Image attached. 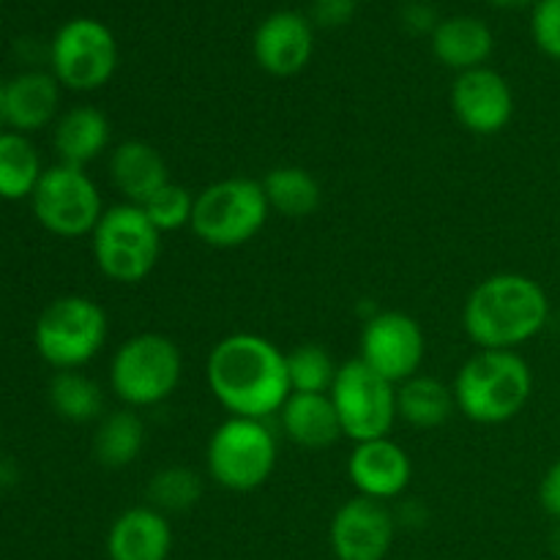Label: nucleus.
Masks as SVG:
<instances>
[{
	"label": "nucleus",
	"mask_w": 560,
	"mask_h": 560,
	"mask_svg": "<svg viewBox=\"0 0 560 560\" xmlns=\"http://www.w3.org/2000/svg\"><path fill=\"white\" fill-rule=\"evenodd\" d=\"M495 38L487 22L476 16H448L438 22L432 31V52L443 66L454 69L457 74L470 69H481L492 55Z\"/></svg>",
	"instance_id": "4be33fe9"
},
{
	"label": "nucleus",
	"mask_w": 560,
	"mask_h": 560,
	"mask_svg": "<svg viewBox=\"0 0 560 560\" xmlns=\"http://www.w3.org/2000/svg\"><path fill=\"white\" fill-rule=\"evenodd\" d=\"M49 405L63 421L91 424L102 421L104 392L93 377L82 375L80 370H63L55 372L49 381Z\"/></svg>",
	"instance_id": "bb28decb"
},
{
	"label": "nucleus",
	"mask_w": 560,
	"mask_h": 560,
	"mask_svg": "<svg viewBox=\"0 0 560 560\" xmlns=\"http://www.w3.org/2000/svg\"><path fill=\"white\" fill-rule=\"evenodd\" d=\"M487 3L498 5V9H525V5H536L539 0H487Z\"/></svg>",
	"instance_id": "f704fd0d"
},
{
	"label": "nucleus",
	"mask_w": 560,
	"mask_h": 560,
	"mask_svg": "<svg viewBox=\"0 0 560 560\" xmlns=\"http://www.w3.org/2000/svg\"><path fill=\"white\" fill-rule=\"evenodd\" d=\"M402 20H405V25L410 27V31H416V33H430V36H432V31H435V27H438V14H435V9H432V5H427V3H410V5H405Z\"/></svg>",
	"instance_id": "72a5a7b5"
},
{
	"label": "nucleus",
	"mask_w": 560,
	"mask_h": 560,
	"mask_svg": "<svg viewBox=\"0 0 560 560\" xmlns=\"http://www.w3.org/2000/svg\"><path fill=\"white\" fill-rule=\"evenodd\" d=\"M348 476L359 495L386 503L408 490L413 479V463L392 438H377V441L355 443L348 459Z\"/></svg>",
	"instance_id": "dca6fc26"
},
{
	"label": "nucleus",
	"mask_w": 560,
	"mask_h": 560,
	"mask_svg": "<svg viewBox=\"0 0 560 560\" xmlns=\"http://www.w3.org/2000/svg\"><path fill=\"white\" fill-rule=\"evenodd\" d=\"M397 517L383 501L353 498L337 509L328 528L331 550L337 560H383L392 552Z\"/></svg>",
	"instance_id": "ddd939ff"
},
{
	"label": "nucleus",
	"mask_w": 560,
	"mask_h": 560,
	"mask_svg": "<svg viewBox=\"0 0 560 560\" xmlns=\"http://www.w3.org/2000/svg\"><path fill=\"white\" fill-rule=\"evenodd\" d=\"M424 350L427 339L419 320L405 312H381V315L370 317L361 331L359 359L388 383L399 386L419 375Z\"/></svg>",
	"instance_id": "f8f14e48"
},
{
	"label": "nucleus",
	"mask_w": 560,
	"mask_h": 560,
	"mask_svg": "<svg viewBox=\"0 0 560 560\" xmlns=\"http://www.w3.org/2000/svg\"><path fill=\"white\" fill-rule=\"evenodd\" d=\"M550 317V301L536 279L492 273L470 290L463 326L479 350H514L530 342Z\"/></svg>",
	"instance_id": "f03ea898"
},
{
	"label": "nucleus",
	"mask_w": 560,
	"mask_h": 560,
	"mask_svg": "<svg viewBox=\"0 0 560 560\" xmlns=\"http://www.w3.org/2000/svg\"><path fill=\"white\" fill-rule=\"evenodd\" d=\"M109 118L98 107L91 104H80L66 113L58 115L52 124V148L58 153L60 164H71V167H82L96 162L109 145Z\"/></svg>",
	"instance_id": "aec40b11"
},
{
	"label": "nucleus",
	"mask_w": 560,
	"mask_h": 560,
	"mask_svg": "<svg viewBox=\"0 0 560 560\" xmlns=\"http://www.w3.org/2000/svg\"><path fill=\"white\" fill-rule=\"evenodd\" d=\"M262 189H266V200L271 211L282 213L288 219L312 217L323 202V189L315 175L304 167H295V164L273 167L262 178Z\"/></svg>",
	"instance_id": "a878e982"
},
{
	"label": "nucleus",
	"mask_w": 560,
	"mask_h": 560,
	"mask_svg": "<svg viewBox=\"0 0 560 560\" xmlns=\"http://www.w3.org/2000/svg\"><path fill=\"white\" fill-rule=\"evenodd\" d=\"M109 178L124 202L145 206L162 186L170 184V170L151 142L126 140L109 153Z\"/></svg>",
	"instance_id": "6ab92c4d"
},
{
	"label": "nucleus",
	"mask_w": 560,
	"mask_h": 560,
	"mask_svg": "<svg viewBox=\"0 0 560 560\" xmlns=\"http://www.w3.org/2000/svg\"><path fill=\"white\" fill-rule=\"evenodd\" d=\"M107 337V312L88 295H60L44 306L33 328L38 355L58 372L91 364L104 350Z\"/></svg>",
	"instance_id": "423d86ee"
},
{
	"label": "nucleus",
	"mask_w": 560,
	"mask_h": 560,
	"mask_svg": "<svg viewBox=\"0 0 560 560\" xmlns=\"http://www.w3.org/2000/svg\"><path fill=\"white\" fill-rule=\"evenodd\" d=\"M195 197L186 186L170 180L167 186L156 191L145 206H140L145 211V217L151 219L153 228L159 233H175L180 228H189L191 213H195Z\"/></svg>",
	"instance_id": "c756f323"
},
{
	"label": "nucleus",
	"mask_w": 560,
	"mask_h": 560,
	"mask_svg": "<svg viewBox=\"0 0 560 560\" xmlns=\"http://www.w3.org/2000/svg\"><path fill=\"white\" fill-rule=\"evenodd\" d=\"M145 448V424L131 408L102 416L93 435V457L104 468H129Z\"/></svg>",
	"instance_id": "393cba45"
},
{
	"label": "nucleus",
	"mask_w": 560,
	"mask_h": 560,
	"mask_svg": "<svg viewBox=\"0 0 560 560\" xmlns=\"http://www.w3.org/2000/svg\"><path fill=\"white\" fill-rule=\"evenodd\" d=\"M452 109L459 124L479 137H492L512 124L514 93L495 69H470L452 85Z\"/></svg>",
	"instance_id": "4468645a"
},
{
	"label": "nucleus",
	"mask_w": 560,
	"mask_h": 560,
	"mask_svg": "<svg viewBox=\"0 0 560 560\" xmlns=\"http://www.w3.org/2000/svg\"><path fill=\"white\" fill-rule=\"evenodd\" d=\"M206 381L213 399L241 419L279 413L288 402V353L260 334H230L219 339L206 361Z\"/></svg>",
	"instance_id": "f257e3e1"
},
{
	"label": "nucleus",
	"mask_w": 560,
	"mask_h": 560,
	"mask_svg": "<svg viewBox=\"0 0 560 560\" xmlns=\"http://www.w3.org/2000/svg\"><path fill=\"white\" fill-rule=\"evenodd\" d=\"M539 501L541 509L560 523V459L556 465H550V470H547L545 479H541Z\"/></svg>",
	"instance_id": "473e14b6"
},
{
	"label": "nucleus",
	"mask_w": 560,
	"mask_h": 560,
	"mask_svg": "<svg viewBox=\"0 0 560 560\" xmlns=\"http://www.w3.org/2000/svg\"><path fill=\"white\" fill-rule=\"evenodd\" d=\"M173 552V525L153 506L126 509L107 530L109 560H167Z\"/></svg>",
	"instance_id": "f3484780"
},
{
	"label": "nucleus",
	"mask_w": 560,
	"mask_h": 560,
	"mask_svg": "<svg viewBox=\"0 0 560 560\" xmlns=\"http://www.w3.org/2000/svg\"><path fill=\"white\" fill-rule=\"evenodd\" d=\"M331 402L339 413L345 438L353 443L388 438L397 416V386L361 359L339 364L337 381L331 386Z\"/></svg>",
	"instance_id": "9b49d317"
},
{
	"label": "nucleus",
	"mask_w": 560,
	"mask_h": 560,
	"mask_svg": "<svg viewBox=\"0 0 560 560\" xmlns=\"http://www.w3.org/2000/svg\"><path fill=\"white\" fill-rule=\"evenodd\" d=\"M257 66L273 77H293L306 69L315 52L312 22L299 11H277L266 16L252 38Z\"/></svg>",
	"instance_id": "2eb2a0df"
},
{
	"label": "nucleus",
	"mask_w": 560,
	"mask_h": 560,
	"mask_svg": "<svg viewBox=\"0 0 560 560\" xmlns=\"http://www.w3.org/2000/svg\"><path fill=\"white\" fill-rule=\"evenodd\" d=\"M202 498V479L191 468L170 465L162 468L148 485V506L162 514H180L197 506Z\"/></svg>",
	"instance_id": "cd10ccee"
},
{
	"label": "nucleus",
	"mask_w": 560,
	"mask_h": 560,
	"mask_svg": "<svg viewBox=\"0 0 560 560\" xmlns=\"http://www.w3.org/2000/svg\"><path fill=\"white\" fill-rule=\"evenodd\" d=\"M184 359L164 334H137L115 350L109 361V388L131 410L156 408L180 386Z\"/></svg>",
	"instance_id": "39448f33"
},
{
	"label": "nucleus",
	"mask_w": 560,
	"mask_h": 560,
	"mask_svg": "<svg viewBox=\"0 0 560 560\" xmlns=\"http://www.w3.org/2000/svg\"><path fill=\"white\" fill-rule=\"evenodd\" d=\"M31 206L36 222L58 238L91 235L102 213L107 211L96 180L82 167L60 162L44 170L31 197Z\"/></svg>",
	"instance_id": "1a4fd4ad"
},
{
	"label": "nucleus",
	"mask_w": 560,
	"mask_h": 560,
	"mask_svg": "<svg viewBox=\"0 0 560 560\" xmlns=\"http://www.w3.org/2000/svg\"><path fill=\"white\" fill-rule=\"evenodd\" d=\"M550 550H552V556L560 560V523L552 528V534H550Z\"/></svg>",
	"instance_id": "c9c22d12"
},
{
	"label": "nucleus",
	"mask_w": 560,
	"mask_h": 560,
	"mask_svg": "<svg viewBox=\"0 0 560 560\" xmlns=\"http://www.w3.org/2000/svg\"><path fill=\"white\" fill-rule=\"evenodd\" d=\"M457 410L476 424H506L517 419L534 394V375L514 350H479L454 377Z\"/></svg>",
	"instance_id": "7ed1b4c3"
},
{
	"label": "nucleus",
	"mask_w": 560,
	"mask_h": 560,
	"mask_svg": "<svg viewBox=\"0 0 560 560\" xmlns=\"http://www.w3.org/2000/svg\"><path fill=\"white\" fill-rule=\"evenodd\" d=\"M530 33L547 58L560 60V0H539L534 5Z\"/></svg>",
	"instance_id": "7c9ffc66"
},
{
	"label": "nucleus",
	"mask_w": 560,
	"mask_h": 560,
	"mask_svg": "<svg viewBox=\"0 0 560 560\" xmlns=\"http://www.w3.org/2000/svg\"><path fill=\"white\" fill-rule=\"evenodd\" d=\"M457 410L454 388L430 375H413L397 386V416L419 430H435L446 424Z\"/></svg>",
	"instance_id": "5701e85b"
},
{
	"label": "nucleus",
	"mask_w": 560,
	"mask_h": 560,
	"mask_svg": "<svg viewBox=\"0 0 560 560\" xmlns=\"http://www.w3.org/2000/svg\"><path fill=\"white\" fill-rule=\"evenodd\" d=\"M60 82L47 71H22L5 82L3 124L20 135H33L58 120Z\"/></svg>",
	"instance_id": "a211bd4d"
},
{
	"label": "nucleus",
	"mask_w": 560,
	"mask_h": 560,
	"mask_svg": "<svg viewBox=\"0 0 560 560\" xmlns=\"http://www.w3.org/2000/svg\"><path fill=\"white\" fill-rule=\"evenodd\" d=\"M279 419H282L288 441L301 448H310V452L331 448L339 438H345L331 394L293 392L279 410Z\"/></svg>",
	"instance_id": "412c9836"
},
{
	"label": "nucleus",
	"mask_w": 560,
	"mask_h": 560,
	"mask_svg": "<svg viewBox=\"0 0 560 560\" xmlns=\"http://www.w3.org/2000/svg\"><path fill=\"white\" fill-rule=\"evenodd\" d=\"M96 268L118 284H137L156 268L162 255V233L140 206L120 202L107 208L91 233Z\"/></svg>",
	"instance_id": "0eeeda50"
},
{
	"label": "nucleus",
	"mask_w": 560,
	"mask_h": 560,
	"mask_svg": "<svg viewBox=\"0 0 560 560\" xmlns=\"http://www.w3.org/2000/svg\"><path fill=\"white\" fill-rule=\"evenodd\" d=\"M208 476L230 492H255L277 468V438L262 419L230 416L213 430L206 452Z\"/></svg>",
	"instance_id": "6e6552de"
},
{
	"label": "nucleus",
	"mask_w": 560,
	"mask_h": 560,
	"mask_svg": "<svg viewBox=\"0 0 560 560\" xmlns=\"http://www.w3.org/2000/svg\"><path fill=\"white\" fill-rule=\"evenodd\" d=\"M339 366L323 345H299L288 353L290 392L328 394L337 381Z\"/></svg>",
	"instance_id": "c85d7f7f"
},
{
	"label": "nucleus",
	"mask_w": 560,
	"mask_h": 560,
	"mask_svg": "<svg viewBox=\"0 0 560 560\" xmlns=\"http://www.w3.org/2000/svg\"><path fill=\"white\" fill-rule=\"evenodd\" d=\"M359 0H312V22L320 27H342L355 16Z\"/></svg>",
	"instance_id": "2f4dec72"
},
{
	"label": "nucleus",
	"mask_w": 560,
	"mask_h": 560,
	"mask_svg": "<svg viewBox=\"0 0 560 560\" xmlns=\"http://www.w3.org/2000/svg\"><path fill=\"white\" fill-rule=\"evenodd\" d=\"M49 63L55 80L69 91H98L118 69V42L104 22L77 16L55 33Z\"/></svg>",
	"instance_id": "9d476101"
},
{
	"label": "nucleus",
	"mask_w": 560,
	"mask_h": 560,
	"mask_svg": "<svg viewBox=\"0 0 560 560\" xmlns=\"http://www.w3.org/2000/svg\"><path fill=\"white\" fill-rule=\"evenodd\" d=\"M271 217L262 180L222 178L195 197L191 233L213 249H235L260 235Z\"/></svg>",
	"instance_id": "20e7f679"
},
{
	"label": "nucleus",
	"mask_w": 560,
	"mask_h": 560,
	"mask_svg": "<svg viewBox=\"0 0 560 560\" xmlns=\"http://www.w3.org/2000/svg\"><path fill=\"white\" fill-rule=\"evenodd\" d=\"M42 156L31 137L20 131H0V200H27L44 175Z\"/></svg>",
	"instance_id": "b1692460"
},
{
	"label": "nucleus",
	"mask_w": 560,
	"mask_h": 560,
	"mask_svg": "<svg viewBox=\"0 0 560 560\" xmlns=\"http://www.w3.org/2000/svg\"><path fill=\"white\" fill-rule=\"evenodd\" d=\"M3 126H5V124H3V118H0V131H3Z\"/></svg>",
	"instance_id": "e433bc0d"
}]
</instances>
